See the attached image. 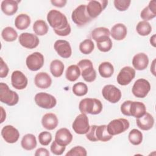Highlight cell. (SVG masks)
Returning a JSON list of instances; mask_svg holds the SVG:
<instances>
[{"instance_id": "1", "label": "cell", "mask_w": 156, "mask_h": 156, "mask_svg": "<svg viewBox=\"0 0 156 156\" xmlns=\"http://www.w3.org/2000/svg\"><path fill=\"white\" fill-rule=\"evenodd\" d=\"M47 21L54 32L62 37L68 35L71 31L66 16L57 10H51L47 15Z\"/></svg>"}, {"instance_id": "2", "label": "cell", "mask_w": 156, "mask_h": 156, "mask_svg": "<svg viewBox=\"0 0 156 156\" xmlns=\"http://www.w3.org/2000/svg\"><path fill=\"white\" fill-rule=\"evenodd\" d=\"M121 112L126 116H132L138 118L145 114L146 108L141 102L126 101L121 104Z\"/></svg>"}, {"instance_id": "3", "label": "cell", "mask_w": 156, "mask_h": 156, "mask_svg": "<svg viewBox=\"0 0 156 156\" xmlns=\"http://www.w3.org/2000/svg\"><path fill=\"white\" fill-rule=\"evenodd\" d=\"M107 126V125L90 126V129L86 133L87 138L93 142L98 141L106 142L110 140L113 136L108 132Z\"/></svg>"}, {"instance_id": "4", "label": "cell", "mask_w": 156, "mask_h": 156, "mask_svg": "<svg viewBox=\"0 0 156 156\" xmlns=\"http://www.w3.org/2000/svg\"><path fill=\"white\" fill-rule=\"evenodd\" d=\"M102 104L96 98H85L80 101L79 109L82 113L98 115L102 110Z\"/></svg>"}, {"instance_id": "5", "label": "cell", "mask_w": 156, "mask_h": 156, "mask_svg": "<svg viewBox=\"0 0 156 156\" xmlns=\"http://www.w3.org/2000/svg\"><path fill=\"white\" fill-rule=\"evenodd\" d=\"M0 101L9 106L16 105L19 101L18 94L11 90L9 86L3 82L0 83Z\"/></svg>"}, {"instance_id": "6", "label": "cell", "mask_w": 156, "mask_h": 156, "mask_svg": "<svg viewBox=\"0 0 156 156\" xmlns=\"http://www.w3.org/2000/svg\"><path fill=\"white\" fill-rule=\"evenodd\" d=\"M71 19L79 27L85 26L93 20L88 15L87 11V5L84 4L79 5L73 11Z\"/></svg>"}, {"instance_id": "7", "label": "cell", "mask_w": 156, "mask_h": 156, "mask_svg": "<svg viewBox=\"0 0 156 156\" xmlns=\"http://www.w3.org/2000/svg\"><path fill=\"white\" fill-rule=\"evenodd\" d=\"M77 66L80 68L82 78L87 82H92L96 78V73L93 68L91 60L83 59L79 62Z\"/></svg>"}, {"instance_id": "8", "label": "cell", "mask_w": 156, "mask_h": 156, "mask_svg": "<svg viewBox=\"0 0 156 156\" xmlns=\"http://www.w3.org/2000/svg\"><path fill=\"white\" fill-rule=\"evenodd\" d=\"M129 122L125 118H118L111 121L107 126L108 132L112 136L124 132L129 128Z\"/></svg>"}, {"instance_id": "9", "label": "cell", "mask_w": 156, "mask_h": 156, "mask_svg": "<svg viewBox=\"0 0 156 156\" xmlns=\"http://www.w3.org/2000/svg\"><path fill=\"white\" fill-rule=\"evenodd\" d=\"M34 99L38 107L45 109L52 108L57 104V100L54 96L44 92L36 94Z\"/></svg>"}, {"instance_id": "10", "label": "cell", "mask_w": 156, "mask_h": 156, "mask_svg": "<svg viewBox=\"0 0 156 156\" xmlns=\"http://www.w3.org/2000/svg\"><path fill=\"white\" fill-rule=\"evenodd\" d=\"M151 90V85L148 80L144 79H139L136 80L132 89L133 94L139 98H145Z\"/></svg>"}, {"instance_id": "11", "label": "cell", "mask_w": 156, "mask_h": 156, "mask_svg": "<svg viewBox=\"0 0 156 156\" xmlns=\"http://www.w3.org/2000/svg\"><path fill=\"white\" fill-rule=\"evenodd\" d=\"M72 128L77 134H86L90 129L88 118L86 114L81 113L79 115L73 122Z\"/></svg>"}, {"instance_id": "12", "label": "cell", "mask_w": 156, "mask_h": 156, "mask_svg": "<svg viewBox=\"0 0 156 156\" xmlns=\"http://www.w3.org/2000/svg\"><path fill=\"white\" fill-rule=\"evenodd\" d=\"M44 62V58L43 54L38 52H35L29 55L26 60L27 67L32 71H36L41 68Z\"/></svg>"}, {"instance_id": "13", "label": "cell", "mask_w": 156, "mask_h": 156, "mask_svg": "<svg viewBox=\"0 0 156 156\" xmlns=\"http://www.w3.org/2000/svg\"><path fill=\"white\" fill-rule=\"evenodd\" d=\"M104 98L111 103L118 102L121 98V91L113 85H106L102 90Z\"/></svg>"}, {"instance_id": "14", "label": "cell", "mask_w": 156, "mask_h": 156, "mask_svg": "<svg viewBox=\"0 0 156 156\" xmlns=\"http://www.w3.org/2000/svg\"><path fill=\"white\" fill-rule=\"evenodd\" d=\"M108 1H90L87 5V11L88 15L94 19L98 16L105 9Z\"/></svg>"}, {"instance_id": "15", "label": "cell", "mask_w": 156, "mask_h": 156, "mask_svg": "<svg viewBox=\"0 0 156 156\" xmlns=\"http://www.w3.org/2000/svg\"><path fill=\"white\" fill-rule=\"evenodd\" d=\"M135 70L130 66L122 68L117 76V82L120 85L125 86L129 84L135 76Z\"/></svg>"}, {"instance_id": "16", "label": "cell", "mask_w": 156, "mask_h": 156, "mask_svg": "<svg viewBox=\"0 0 156 156\" xmlns=\"http://www.w3.org/2000/svg\"><path fill=\"white\" fill-rule=\"evenodd\" d=\"M20 44L27 49H34L38 46L40 40L37 35L33 34L24 32L19 37Z\"/></svg>"}, {"instance_id": "17", "label": "cell", "mask_w": 156, "mask_h": 156, "mask_svg": "<svg viewBox=\"0 0 156 156\" xmlns=\"http://www.w3.org/2000/svg\"><path fill=\"white\" fill-rule=\"evenodd\" d=\"M54 48L58 55L63 58H68L72 54L71 47L69 43L66 40H57L54 44Z\"/></svg>"}, {"instance_id": "18", "label": "cell", "mask_w": 156, "mask_h": 156, "mask_svg": "<svg viewBox=\"0 0 156 156\" xmlns=\"http://www.w3.org/2000/svg\"><path fill=\"white\" fill-rule=\"evenodd\" d=\"M1 135L5 142L14 143L19 139L20 133L15 127L11 125H7L2 129Z\"/></svg>"}, {"instance_id": "19", "label": "cell", "mask_w": 156, "mask_h": 156, "mask_svg": "<svg viewBox=\"0 0 156 156\" xmlns=\"http://www.w3.org/2000/svg\"><path fill=\"white\" fill-rule=\"evenodd\" d=\"M11 83L12 86L17 90L24 89L28 83L27 77L21 71H14L11 76Z\"/></svg>"}, {"instance_id": "20", "label": "cell", "mask_w": 156, "mask_h": 156, "mask_svg": "<svg viewBox=\"0 0 156 156\" xmlns=\"http://www.w3.org/2000/svg\"><path fill=\"white\" fill-rule=\"evenodd\" d=\"M55 140L59 144L66 146L72 141L73 135L68 129L61 128L56 132Z\"/></svg>"}, {"instance_id": "21", "label": "cell", "mask_w": 156, "mask_h": 156, "mask_svg": "<svg viewBox=\"0 0 156 156\" xmlns=\"http://www.w3.org/2000/svg\"><path fill=\"white\" fill-rule=\"evenodd\" d=\"M149 64L148 56L143 52L136 54L132 59V65L133 68L139 71L145 69Z\"/></svg>"}, {"instance_id": "22", "label": "cell", "mask_w": 156, "mask_h": 156, "mask_svg": "<svg viewBox=\"0 0 156 156\" xmlns=\"http://www.w3.org/2000/svg\"><path fill=\"white\" fill-rule=\"evenodd\" d=\"M136 123L140 129L149 130L152 128L154 124V119L149 113L146 112L143 116L136 118Z\"/></svg>"}, {"instance_id": "23", "label": "cell", "mask_w": 156, "mask_h": 156, "mask_svg": "<svg viewBox=\"0 0 156 156\" xmlns=\"http://www.w3.org/2000/svg\"><path fill=\"white\" fill-rule=\"evenodd\" d=\"M34 82L37 87L41 89H46L51 85L52 79L48 73L40 72L36 74Z\"/></svg>"}, {"instance_id": "24", "label": "cell", "mask_w": 156, "mask_h": 156, "mask_svg": "<svg viewBox=\"0 0 156 156\" xmlns=\"http://www.w3.org/2000/svg\"><path fill=\"white\" fill-rule=\"evenodd\" d=\"M19 2H20V1L4 0L1 5V10L5 15L12 16L17 12Z\"/></svg>"}, {"instance_id": "25", "label": "cell", "mask_w": 156, "mask_h": 156, "mask_svg": "<svg viewBox=\"0 0 156 156\" xmlns=\"http://www.w3.org/2000/svg\"><path fill=\"white\" fill-rule=\"evenodd\" d=\"M58 120L57 116L52 113H48L43 115L41 119V124L44 128L51 130L57 127Z\"/></svg>"}, {"instance_id": "26", "label": "cell", "mask_w": 156, "mask_h": 156, "mask_svg": "<svg viewBox=\"0 0 156 156\" xmlns=\"http://www.w3.org/2000/svg\"><path fill=\"white\" fill-rule=\"evenodd\" d=\"M127 34V27L122 23L116 24L111 29L110 35L115 40H122L126 38Z\"/></svg>"}, {"instance_id": "27", "label": "cell", "mask_w": 156, "mask_h": 156, "mask_svg": "<svg viewBox=\"0 0 156 156\" xmlns=\"http://www.w3.org/2000/svg\"><path fill=\"white\" fill-rule=\"evenodd\" d=\"M140 16L146 21L155 18L156 16V1H150L149 5L144 8L141 12Z\"/></svg>"}, {"instance_id": "28", "label": "cell", "mask_w": 156, "mask_h": 156, "mask_svg": "<svg viewBox=\"0 0 156 156\" xmlns=\"http://www.w3.org/2000/svg\"><path fill=\"white\" fill-rule=\"evenodd\" d=\"M37 140L34 135L27 133L25 135L21 141L22 147L26 151H30L34 149L37 146Z\"/></svg>"}, {"instance_id": "29", "label": "cell", "mask_w": 156, "mask_h": 156, "mask_svg": "<svg viewBox=\"0 0 156 156\" xmlns=\"http://www.w3.org/2000/svg\"><path fill=\"white\" fill-rule=\"evenodd\" d=\"M30 18L29 15L21 13L16 17L15 20V26L19 30H25L30 26Z\"/></svg>"}, {"instance_id": "30", "label": "cell", "mask_w": 156, "mask_h": 156, "mask_svg": "<svg viewBox=\"0 0 156 156\" xmlns=\"http://www.w3.org/2000/svg\"><path fill=\"white\" fill-rule=\"evenodd\" d=\"M99 73L104 78L110 77L114 73V67L113 65L108 62L101 63L98 68Z\"/></svg>"}, {"instance_id": "31", "label": "cell", "mask_w": 156, "mask_h": 156, "mask_svg": "<svg viewBox=\"0 0 156 156\" xmlns=\"http://www.w3.org/2000/svg\"><path fill=\"white\" fill-rule=\"evenodd\" d=\"M64 65L59 60H54L50 64V71L55 77H60L64 71Z\"/></svg>"}, {"instance_id": "32", "label": "cell", "mask_w": 156, "mask_h": 156, "mask_svg": "<svg viewBox=\"0 0 156 156\" xmlns=\"http://www.w3.org/2000/svg\"><path fill=\"white\" fill-rule=\"evenodd\" d=\"M80 70L79 66L76 65H72L67 68L65 76L69 81L74 82L80 77Z\"/></svg>"}, {"instance_id": "33", "label": "cell", "mask_w": 156, "mask_h": 156, "mask_svg": "<svg viewBox=\"0 0 156 156\" xmlns=\"http://www.w3.org/2000/svg\"><path fill=\"white\" fill-rule=\"evenodd\" d=\"M33 30L37 35H44L48 32V24L42 20H37L33 24Z\"/></svg>"}, {"instance_id": "34", "label": "cell", "mask_w": 156, "mask_h": 156, "mask_svg": "<svg viewBox=\"0 0 156 156\" xmlns=\"http://www.w3.org/2000/svg\"><path fill=\"white\" fill-rule=\"evenodd\" d=\"M98 49L103 52L109 51L112 48V41L109 37H104L96 41Z\"/></svg>"}, {"instance_id": "35", "label": "cell", "mask_w": 156, "mask_h": 156, "mask_svg": "<svg viewBox=\"0 0 156 156\" xmlns=\"http://www.w3.org/2000/svg\"><path fill=\"white\" fill-rule=\"evenodd\" d=\"M1 35L4 40L8 42L13 41L16 40L18 37L16 31L12 27H5L1 32Z\"/></svg>"}, {"instance_id": "36", "label": "cell", "mask_w": 156, "mask_h": 156, "mask_svg": "<svg viewBox=\"0 0 156 156\" xmlns=\"http://www.w3.org/2000/svg\"><path fill=\"white\" fill-rule=\"evenodd\" d=\"M129 140L133 145H139L143 141V133L139 130L133 129L131 130L128 136Z\"/></svg>"}, {"instance_id": "37", "label": "cell", "mask_w": 156, "mask_h": 156, "mask_svg": "<svg viewBox=\"0 0 156 156\" xmlns=\"http://www.w3.org/2000/svg\"><path fill=\"white\" fill-rule=\"evenodd\" d=\"M137 33L141 36H147L152 31V27L149 23L146 21H140L136 27Z\"/></svg>"}, {"instance_id": "38", "label": "cell", "mask_w": 156, "mask_h": 156, "mask_svg": "<svg viewBox=\"0 0 156 156\" xmlns=\"http://www.w3.org/2000/svg\"><path fill=\"white\" fill-rule=\"evenodd\" d=\"M110 35V32L109 30L104 27L95 28L91 32V37L96 41L104 37H109Z\"/></svg>"}, {"instance_id": "39", "label": "cell", "mask_w": 156, "mask_h": 156, "mask_svg": "<svg viewBox=\"0 0 156 156\" xmlns=\"http://www.w3.org/2000/svg\"><path fill=\"white\" fill-rule=\"evenodd\" d=\"M94 48V44L90 39H86L79 44V50L83 54H90Z\"/></svg>"}, {"instance_id": "40", "label": "cell", "mask_w": 156, "mask_h": 156, "mask_svg": "<svg viewBox=\"0 0 156 156\" xmlns=\"http://www.w3.org/2000/svg\"><path fill=\"white\" fill-rule=\"evenodd\" d=\"M72 90L75 95L77 96H83L88 93V87L85 83L79 82L73 85Z\"/></svg>"}, {"instance_id": "41", "label": "cell", "mask_w": 156, "mask_h": 156, "mask_svg": "<svg viewBox=\"0 0 156 156\" xmlns=\"http://www.w3.org/2000/svg\"><path fill=\"white\" fill-rule=\"evenodd\" d=\"M87 155V152L86 149L80 146L73 147L66 154V156H86Z\"/></svg>"}, {"instance_id": "42", "label": "cell", "mask_w": 156, "mask_h": 156, "mask_svg": "<svg viewBox=\"0 0 156 156\" xmlns=\"http://www.w3.org/2000/svg\"><path fill=\"white\" fill-rule=\"evenodd\" d=\"M39 143L43 146H48L52 141V135L50 132L47 131L41 132L38 135Z\"/></svg>"}, {"instance_id": "43", "label": "cell", "mask_w": 156, "mask_h": 156, "mask_svg": "<svg viewBox=\"0 0 156 156\" xmlns=\"http://www.w3.org/2000/svg\"><path fill=\"white\" fill-rule=\"evenodd\" d=\"M130 0H115L113 3L115 8L121 12L126 11L130 6Z\"/></svg>"}, {"instance_id": "44", "label": "cell", "mask_w": 156, "mask_h": 156, "mask_svg": "<svg viewBox=\"0 0 156 156\" xmlns=\"http://www.w3.org/2000/svg\"><path fill=\"white\" fill-rule=\"evenodd\" d=\"M51 151L52 152V154H55V155H62L65 149H66V146H62L60 144H59L58 143H57V141L55 140H54L51 146Z\"/></svg>"}, {"instance_id": "45", "label": "cell", "mask_w": 156, "mask_h": 156, "mask_svg": "<svg viewBox=\"0 0 156 156\" xmlns=\"http://www.w3.org/2000/svg\"><path fill=\"white\" fill-rule=\"evenodd\" d=\"M0 77H5L9 73V68L7 64L4 62L2 57L0 58Z\"/></svg>"}, {"instance_id": "46", "label": "cell", "mask_w": 156, "mask_h": 156, "mask_svg": "<svg viewBox=\"0 0 156 156\" xmlns=\"http://www.w3.org/2000/svg\"><path fill=\"white\" fill-rule=\"evenodd\" d=\"M35 156H49V152L48 151V149H46V148H43V147H40L38 148V149H37V151H35Z\"/></svg>"}, {"instance_id": "47", "label": "cell", "mask_w": 156, "mask_h": 156, "mask_svg": "<svg viewBox=\"0 0 156 156\" xmlns=\"http://www.w3.org/2000/svg\"><path fill=\"white\" fill-rule=\"evenodd\" d=\"M52 4L57 7H63L65 5L67 1L66 0H52L51 1Z\"/></svg>"}, {"instance_id": "48", "label": "cell", "mask_w": 156, "mask_h": 156, "mask_svg": "<svg viewBox=\"0 0 156 156\" xmlns=\"http://www.w3.org/2000/svg\"><path fill=\"white\" fill-rule=\"evenodd\" d=\"M1 122H0L2 123L5 119L6 113H5V111L4 110L2 107H1Z\"/></svg>"}, {"instance_id": "49", "label": "cell", "mask_w": 156, "mask_h": 156, "mask_svg": "<svg viewBox=\"0 0 156 156\" xmlns=\"http://www.w3.org/2000/svg\"><path fill=\"white\" fill-rule=\"evenodd\" d=\"M150 43L154 46L155 47V34L153 35L150 38Z\"/></svg>"}, {"instance_id": "50", "label": "cell", "mask_w": 156, "mask_h": 156, "mask_svg": "<svg viewBox=\"0 0 156 156\" xmlns=\"http://www.w3.org/2000/svg\"><path fill=\"white\" fill-rule=\"evenodd\" d=\"M155 60H154L152 62V65L151 66V71L152 73V74L155 76Z\"/></svg>"}]
</instances>
